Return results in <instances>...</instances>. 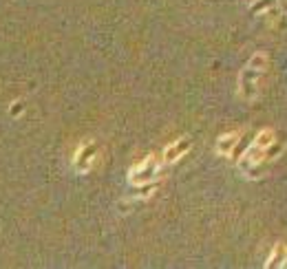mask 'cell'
Instances as JSON below:
<instances>
[{
    "label": "cell",
    "instance_id": "obj_3",
    "mask_svg": "<svg viewBox=\"0 0 287 269\" xmlns=\"http://www.w3.org/2000/svg\"><path fill=\"white\" fill-rule=\"evenodd\" d=\"M95 159H97L95 141H84V144L77 148L75 159H73V166H75L77 172H89L93 168V164H95Z\"/></svg>",
    "mask_w": 287,
    "mask_h": 269
},
{
    "label": "cell",
    "instance_id": "obj_2",
    "mask_svg": "<svg viewBox=\"0 0 287 269\" xmlns=\"http://www.w3.org/2000/svg\"><path fill=\"white\" fill-rule=\"evenodd\" d=\"M159 159L155 157V154H148L144 161H139L137 166H133V170L128 174L131 183L133 185H142V183H150V181L157 179L159 174Z\"/></svg>",
    "mask_w": 287,
    "mask_h": 269
},
{
    "label": "cell",
    "instance_id": "obj_11",
    "mask_svg": "<svg viewBox=\"0 0 287 269\" xmlns=\"http://www.w3.org/2000/svg\"><path fill=\"white\" fill-rule=\"evenodd\" d=\"M155 190H157V183H155V181H150V183H142V185H137L135 197H139V199H148Z\"/></svg>",
    "mask_w": 287,
    "mask_h": 269
},
{
    "label": "cell",
    "instance_id": "obj_9",
    "mask_svg": "<svg viewBox=\"0 0 287 269\" xmlns=\"http://www.w3.org/2000/svg\"><path fill=\"white\" fill-rule=\"evenodd\" d=\"M268 53H263V51H258V53H254V56L250 58V62H248V66L250 69H256V71H263L265 73V69H268Z\"/></svg>",
    "mask_w": 287,
    "mask_h": 269
},
{
    "label": "cell",
    "instance_id": "obj_6",
    "mask_svg": "<svg viewBox=\"0 0 287 269\" xmlns=\"http://www.w3.org/2000/svg\"><path fill=\"white\" fill-rule=\"evenodd\" d=\"M239 137H241V132H225V134H221V137L217 139V152L225 154V157L232 154L237 144H239Z\"/></svg>",
    "mask_w": 287,
    "mask_h": 269
},
{
    "label": "cell",
    "instance_id": "obj_14",
    "mask_svg": "<svg viewBox=\"0 0 287 269\" xmlns=\"http://www.w3.org/2000/svg\"><path fill=\"white\" fill-rule=\"evenodd\" d=\"M119 212H122V214L131 212V203H126V201H124V203H119Z\"/></svg>",
    "mask_w": 287,
    "mask_h": 269
},
{
    "label": "cell",
    "instance_id": "obj_5",
    "mask_svg": "<svg viewBox=\"0 0 287 269\" xmlns=\"http://www.w3.org/2000/svg\"><path fill=\"white\" fill-rule=\"evenodd\" d=\"M265 159H268V157H265V150H263V148H258V146L252 144L248 150H245L243 159H239V168H241V170L245 172V170H250L252 166H261Z\"/></svg>",
    "mask_w": 287,
    "mask_h": 269
},
{
    "label": "cell",
    "instance_id": "obj_8",
    "mask_svg": "<svg viewBox=\"0 0 287 269\" xmlns=\"http://www.w3.org/2000/svg\"><path fill=\"white\" fill-rule=\"evenodd\" d=\"M274 141H276V132L272 130V128H263V130L254 137V146L263 148V150H268V148L274 144Z\"/></svg>",
    "mask_w": 287,
    "mask_h": 269
},
{
    "label": "cell",
    "instance_id": "obj_4",
    "mask_svg": "<svg viewBox=\"0 0 287 269\" xmlns=\"http://www.w3.org/2000/svg\"><path fill=\"white\" fill-rule=\"evenodd\" d=\"M190 139L188 137H181V139H177V141H172L170 146H166V150H164V161L166 164H175L177 159H181L186 152L190 150Z\"/></svg>",
    "mask_w": 287,
    "mask_h": 269
},
{
    "label": "cell",
    "instance_id": "obj_7",
    "mask_svg": "<svg viewBox=\"0 0 287 269\" xmlns=\"http://www.w3.org/2000/svg\"><path fill=\"white\" fill-rule=\"evenodd\" d=\"M285 258H287V245L278 243V245H274V250H272V254L268 256V260H265V267H268V269L283 267V265H285Z\"/></svg>",
    "mask_w": 287,
    "mask_h": 269
},
{
    "label": "cell",
    "instance_id": "obj_12",
    "mask_svg": "<svg viewBox=\"0 0 287 269\" xmlns=\"http://www.w3.org/2000/svg\"><path fill=\"white\" fill-rule=\"evenodd\" d=\"M261 16H265L268 20H276V18H281V16H283V9H281V7H276V5H274V7H270L268 11H263Z\"/></svg>",
    "mask_w": 287,
    "mask_h": 269
},
{
    "label": "cell",
    "instance_id": "obj_1",
    "mask_svg": "<svg viewBox=\"0 0 287 269\" xmlns=\"http://www.w3.org/2000/svg\"><path fill=\"white\" fill-rule=\"evenodd\" d=\"M263 71H256V69H245L239 73V95L245 102H256L261 97V82H263Z\"/></svg>",
    "mask_w": 287,
    "mask_h": 269
},
{
    "label": "cell",
    "instance_id": "obj_15",
    "mask_svg": "<svg viewBox=\"0 0 287 269\" xmlns=\"http://www.w3.org/2000/svg\"><path fill=\"white\" fill-rule=\"evenodd\" d=\"M283 267H287V258H285V265H283Z\"/></svg>",
    "mask_w": 287,
    "mask_h": 269
},
{
    "label": "cell",
    "instance_id": "obj_10",
    "mask_svg": "<svg viewBox=\"0 0 287 269\" xmlns=\"http://www.w3.org/2000/svg\"><path fill=\"white\" fill-rule=\"evenodd\" d=\"M276 5V0H254V3H252V7H250V11L254 13H263V11H268L270 7H274Z\"/></svg>",
    "mask_w": 287,
    "mask_h": 269
},
{
    "label": "cell",
    "instance_id": "obj_16",
    "mask_svg": "<svg viewBox=\"0 0 287 269\" xmlns=\"http://www.w3.org/2000/svg\"><path fill=\"white\" fill-rule=\"evenodd\" d=\"M285 3H287V0H285Z\"/></svg>",
    "mask_w": 287,
    "mask_h": 269
},
{
    "label": "cell",
    "instance_id": "obj_13",
    "mask_svg": "<svg viewBox=\"0 0 287 269\" xmlns=\"http://www.w3.org/2000/svg\"><path fill=\"white\" fill-rule=\"evenodd\" d=\"M22 109H24V104H22V102H13V106H11V115H13V117H18L20 113H22Z\"/></svg>",
    "mask_w": 287,
    "mask_h": 269
}]
</instances>
